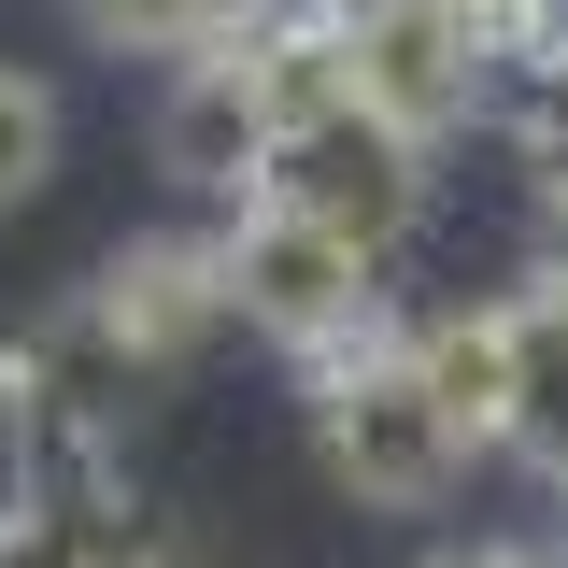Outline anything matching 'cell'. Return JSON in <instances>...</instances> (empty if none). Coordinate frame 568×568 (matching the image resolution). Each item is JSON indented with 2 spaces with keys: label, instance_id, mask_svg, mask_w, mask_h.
<instances>
[{
  "label": "cell",
  "instance_id": "obj_1",
  "mask_svg": "<svg viewBox=\"0 0 568 568\" xmlns=\"http://www.w3.org/2000/svg\"><path fill=\"white\" fill-rule=\"evenodd\" d=\"M298 384H313V455H327V484H342L355 511H440V497H455L469 426L440 413L413 327H369V342L313 355Z\"/></svg>",
  "mask_w": 568,
  "mask_h": 568
},
{
  "label": "cell",
  "instance_id": "obj_2",
  "mask_svg": "<svg viewBox=\"0 0 568 568\" xmlns=\"http://www.w3.org/2000/svg\"><path fill=\"white\" fill-rule=\"evenodd\" d=\"M213 256H227V313H242L256 342H284L298 369L342 355V342H369V327H398V313H384V256L342 242V227H298V213H271V200L227 213Z\"/></svg>",
  "mask_w": 568,
  "mask_h": 568
},
{
  "label": "cell",
  "instance_id": "obj_3",
  "mask_svg": "<svg viewBox=\"0 0 568 568\" xmlns=\"http://www.w3.org/2000/svg\"><path fill=\"white\" fill-rule=\"evenodd\" d=\"M256 200L298 213V227H342L369 256H398L413 213H426V129L369 114V100H327V114H298V129L256 156Z\"/></svg>",
  "mask_w": 568,
  "mask_h": 568
},
{
  "label": "cell",
  "instance_id": "obj_4",
  "mask_svg": "<svg viewBox=\"0 0 568 568\" xmlns=\"http://www.w3.org/2000/svg\"><path fill=\"white\" fill-rule=\"evenodd\" d=\"M85 342L114 355L129 384H156V369H185V355L213 342V327H242L227 313V256H213V227L185 242V227H156V242H114L100 271H85Z\"/></svg>",
  "mask_w": 568,
  "mask_h": 568
},
{
  "label": "cell",
  "instance_id": "obj_5",
  "mask_svg": "<svg viewBox=\"0 0 568 568\" xmlns=\"http://www.w3.org/2000/svg\"><path fill=\"white\" fill-rule=\"evenodd\" d=\"M342 43H355V100L398 114V129H426V142L469 129L484 85H497V29L469 14V0H369Z\"/></svg>",
  "mask_w": 568,
  "mask_h": 568
},
{
  "label": "cell",
  "instance_id": "obj_6",
  "mask_svg": "<svg viewBox=\"0 0 568 568\" xmlns=\"http://www.w3.org/2000/svg\"><path fill=\"white\" fill-rule=\"evenodd\" d=\"M271 85H256V29L227 58H185L171 100H156V171L171 185H213V200H256V156H271Z\"/></svg>",
  "mask_w": 568,
  "mask_h": 568
},
{
  "label": "cell",
  "instance_id": "obj_7",
  "mask_svg": "<svg viewBox=\"0 0 568 568\" xmlns=\"http://www.w3.org/2000/svg\"><path fill=\"white\" fill-rule=\"evenodd\" d=\"M497 355H511V455L568 484V271H526L497 298Z\"/></svg>",
  "mask_w": 568,
  "mask_h": 568
},
{
  "label": "cell",
  "instance_id": "obj_8",
  "mask_svg": "<svg viewBox=\"0 0 568 568\" xmlns=\"http://www.w3.org/2000/svg\"><path fill=\"white\" fill-rule=\"evenodd\" d=\"M85 14V43H114V58H227L242 29H271V14H298V0H71Z\"/></svg>",
  "mask_w": 568,
  "mask_h": 568
},
{
  "label": "cell",
  "instance_id": "obj_9",
  "mask_svg": "<svg viewBox=\"0 0 568 568\" xmlns=\"http://www.w3.org/2000/svg\"><path fill=\"white\" fill-rule=\"evenodd\" d=\"M426 384H440V413L469 426V455H511V355H497V298L484 313H426Z\"/></svg>",
  "mask_w": 568,
  "mask_h": 568
},
{
  "label": "cell",
  "instance_id": "obj_10",
  "mask_svg": "<svg viewBox=\"0 0 568 568\" xmlns=\"http://www.w3.org/2000/svg\"><path fill=\"white\" fill-rule=\"evenodd\" d=\"M43 171H58V85L0 58V227L43 200Z\"/></svg>",
  "mask_w": 568,
  "mask_h": 568
},
{
  "label": "cell",
  "instance_id": "obj_11",
  "mask_svg": "<svg viewBox=\"0 0 568 568\" xmlns=\"http://www.w3.org/2000/svg\"><path fill=\"white\" fill-rule=\"evenodd\" d=\"M511 156H526V185L568 213V43L526 71V85H511Z\"/></svg>",
  "mask_w": 568,
  "mask_h": 568
},
{
  "label": "cell",
  "instance_id": "obj_12",
  "mask_svg": "<svg viewBox=\"0 0 568 568\" xmlns=\"http://www.w3.org/2000/svg\"><path fill=\"white\" fill-rule=\"evenodd\" d=\"M426 568H568V555H526V540H469V555H426Z\"/></svg>",
  "mask_w": 568,
  "mask_h": 568
},
{
  "label": "cell",
  "instance_id": "obj_13",
  "mask_svg": "<svg viewBox=\"0 0 568 568\" xmlns=\"http://www.w3.org/2000/svg\"><path fill=\"white\" fill-rule=\"evenodd\" d=\"M142 568H227V555H200V540H156V555H142Z\"/></svg>",
  "mask_w": 568,
  "mask_h": 568
},
{
  "label": "cell",
  "instance_id": "obj_14",
  "mask_svg": "<svg viewBox=\"0 0 568 568\" xmlns=\"http://www.w3.org/2000/svg\"><path fill=\"white\" fill-rule=\"evenodd\" d=\"M540 271H568V213H555V256H540Z\"/></svg>",
  "mask_w": 568,
  "mask_h": 568
},
{
  "label": "cell",
  "instance_id": "obj_15",
  "mask_svg": "<svg viewBox=\"0 0 568 568\" xmlns=\"http://www.w3.org/2000/svg\"><path fill=\"white\" fill-rule=\"evenodd\" d=\"M555 555H568V540H555Z\"/></svg>",
  "mask_w": 568,
  "mask_h": 568
}]
</instances>
